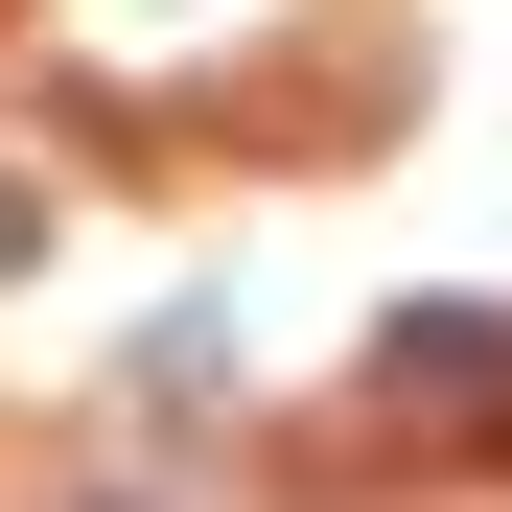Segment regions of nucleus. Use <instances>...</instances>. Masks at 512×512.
Instances as JSON below:
<instances>
[{
	"instance_id": "obj_1",
	"label": "nucleus",
	"mask_w": 512,
	"mask_h": 512,
	"mask_svg": "<svg viewBox=\"0 0 512 512\" xmlns=\"http://www.w3.org/2000/svg\"><path fill=\"white\" fill-rule=\"evenodd\" d=\"M0 256H24V210H0Z\"/></svg>"
}]
</instances>
